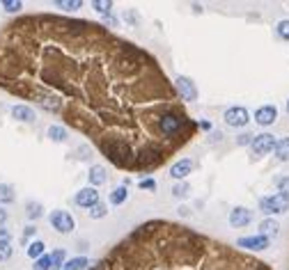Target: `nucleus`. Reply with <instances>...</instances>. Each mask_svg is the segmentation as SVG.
I'll use <instances>...</instances> for the list:
<instances>
[{"instance_id": "obj_3", "label": "nucleus", "mask_w": 289, "mask_h": 270, "mask_svg": "<svg viewBox=\"0 0 289 270\" xmlns=\"http://www.w3.org/2000/svg\"><path fill=\"white\" fill-rule=\"evenodd\" d=\"M259 211L266 213V216H280V213H287L289 211V200L282 197L280 192L262 197V200H259Z\"/></svg>"}, {"instance_id": "obj_23", "label": "nucleus", "mask_w": 289, "mask_h": 270, "mask_svg": "<svg viewBox=\"0 0 289 270\" xmlns=\"http://www.w3.org/2000/svg\"><path fill=\"white\" fill-rule=\"evenodd\" d=\"M33 268L35 270H53V256H51V254H44L42 259L35 261Z\"/></svg>"}, {"instance_id": "obj_12", "label": "nucleus", "mask_w": 289, "mask_h": 270, "mask_svg": "<svg viewBox=\"0 0 289 270\" xmlns=\"http://www.w3.org/2000/svg\"><path fill=\"white\" fill-rule=\"evenodd\" d=\"M278 119V108L275 106H262L255 110V122L259 126H271Z\"/></svg>"}, {"instance_id": "obj_11", "label": "nucleus", "mask_w": 289, "mask_h": 270, "mask_svg": "<svg viewBox=\"0 0 289 270\" xmlns=\"http://www.w3.org/2000/svg\"><path fill=\"white\" fill-rule=\"evenodd\" d=\"M193 168H195V162H193L191 158H181V160L170 165V176L177 178V181H179V178H186L193 172Z\"/></svg>"}, {"instance_id": "obj_32", "label": "nucleus", "mask_w": 289, "mask_h": 270, "mask_svg": "<svg viewBox=\"0 0 289 270\" xmlns=\"http://www.w3.org/2000/svg\"><path fill=\"white\" fill-rule=\"evenodd\" d=\"M0 5L5 7V12H19L23 7V2H19V0H3Z\"/></svg>"}, {"instance_id": "obj_38", "label": "nucleus", "mask_w": 289, "mask_h": 270, "mask_svg": "<svg viewBox=\"0 0 289 270\" xmlns=\"http://www.w3.org/2000/svg\"><path fill=\"white\" fill-rule=\"evenodd\" d=\"M287 112H289V98H287Z\"/></svg>"}, {"instance_id": "obj_36", "label": "nucleus", "mask_w": 289, "mask_h": 270, "mask_svg": "<svg viewBox=\"0 0 289 270\" xmlns=\"http://www.w3.org/2000/svg\"><path fill=\"white\" fill-rule=\"evenodd\" d=\"M3 240H12V234L7 232V229L0 227V243H3Z\"/></svg>"}, {"instance_id": "obj_8", "label": "nucleus", "mask_w": 289, "mask_h": 270, "mask_svg": "<svg viewBox=\"0 0 289 270\" xmlns=\"http://www.w3.org/2000/svg\"><path fill=\"white\" fill-rule=\"evenodd\" d=\"M74 202H76V206H81V208H92V206L99 204V192L97 188H92V186H88V188H83L76 192V197H74Z\"/></svg>"}, {"instance_id": "obj_4", "label": "nucleus", "mask_w": 289, "mask_h": 270, "mask_svg": "<svg viewBox=\"0 0 289 270\" xmlns=\"http://www.w3.org/2000/svg\"><path fill=\"white\" fill-rule=\"evenodd\" d=\"M49 222L58 234H71L74 229H76V220H74V216H71L69 211H62V208H55V211L49 216Z\"/></svg>"}, {"instance_id": "obj_6", "label": "nucleus", "mask_w": 289, "mask_h": 270, "mask_svg": "<svg viewBox=\"0 0 289 270\" xmlns=\"http://www.w3.org/2000/svg\"><path fill=\"white\" fill-rule=\"evenodd\" d=\"M175 90H177V94H179V98L184 103H193L197 98V87L188 76H177L175 78Z\"/></svg>"}, {"instance_id": "obj_5", "label": "nucleus", "mask_w": 289, "mask_h": 270, "mask_svg": "<svg viewBox=\"0 0 289 270\" xmlns=\"http://www.w3.org/2000/svg\"><path fill=\"white\" fill-rule=\"evenodd\" d=\"M275 135H271V133H259V135H255L252 138V144H250V149H252V156H266V154H271L273 149H275Z\"/></svg>"}, {"instance_id": "obj_27", "label": "nucleus", "mask_w": 289, "mask_h": 270, "mask_svg": "<svg viewBox=\"0 0 289 270\" xmlns=\"http://www.w3.org/2000/svg\"><path fill=\"white\" fill-rule=\"evenodd\" d=\"M51 256H53V270H60L62 266H65V259H67V252H65V250H55Z\"/></svg>"}, {"instance_id": "obj_29", "label": "nucleus", "mask_w": 289, "mask_h": 270, "mask_svg": "<svg viewBox=\"0 0 289 270\" xmlns=\"http://www.w3.org/2000/svg\"><path fill=\"white\" fill-rule=\"evenodd\" d=\"M14 254V248H12V240H3L0 243V261H7Z\"/></svg>"}, {"instance_id": "obj_15", "label": "nucleus", "mask_w": 289, "mask_h": 270, "mask_svg": "<svg viewBox=\"0 0 289 270\" xmlns=\"http://www.w3.org/2000/svg\"><path fill=\"white\" fill-rule=\"evenodd\" d=\"M46 133H49V140L58 142V144H60V142H67V138H69V133H67V128L62 124H51Z\"/></svg>"}, {"instance_id": "obj_33", "label": "nucleus", "mask_w": 289, "mask_h": 270, "mask_svg": "<svg viewBox=\"0 0 289 270\" xmlns=\"http://www.w3.org/2000/svg\"><path fill=\"white\" fill-rule=\"evenodd\" d=\"M138 186L142 190H156V181L154 178H142V181H138Z\"/></svg>"}, {"instance_id": "obj_17", "label": "nucleus", "mask_w": 289, "mask_h": 270, "mask_svg": "<svg viewBox=\"0 0 289 270\" xmlns=\"http://www.w3.org/2000/svg\"><path fill=\"white\" fill-rule=\"evenodd\" d=\"M259 232H262V236H266V238H271V236H278V232H280V224L273 218H266V220H262L259 222Z\"/></svg>"}, {"instance_id": "obj_2", "label": "nucleus", "mask_w": 289, "mask_h": 270, "mask_svg": "<svg viewBox=\"0 0 289 270\" xmlns=\"http://www.w3.org/2000/svg\"><path fill=\"white\" fill-rule=\"evenodd\" d=\"M88 270H268L262 261L170 220H149Z\"/></svg>"}, {"instance_id": "obj_30", "label": "nucleus", "mask_w": 289, "mask_h": 270, "mask_svg": "<svg viewBox=\"0 0 289 270\" xmlns=\"http://www.w3.org/2000/svg\"><path fill=\"white\" fill-rule=\"evenodd\" d=\"M55 5L65 7V10H81L83 2H81V0H71V2H69V0H55Z\"/></svg>"}, {"instance_id": "obj_31", "label": "nucleus", "mask_w": 289, "mask_h": 270, "mask_svg": "<svg viewBox=\"0 0 289 270\" xmlns=\"http://www.w3.org/2000/svg\"><path fill=\"white\" fill-rule=\"evenodd\" d=\"M92 7L97 12H101V14H106V12H110L113 2H108V0H92Z\"/></svg>"}, {"instance_id": "obj_28", "label": "nucleus", "mask_w": 289, "mask_h": 270, "mask_svg": "<svg viewBox=\"0 0 289 270\" xmlns=\"http://www.w3.org/2000/svg\"><path fill=\"white\" fill-rule=\"evenodd\" d=\"M275 188H278V192L282 194V197H287V200H289V176L275 178Z\"/></svg>"}, {"instance_id": "obj_19", "label": "nucleus", "mask_w": 289, "mask_h": 270, "mask_svg": "<svg viewBox=\"0 0 289 270\" xmlns=\"http://www.w3.org/2000/svg\"><path fill=\"white\" fill-rule=\"evenodd\" d=\"M90 261L85 259V256H74V259L65 261V266H62L60 270H88Z\"/></svg>"}, {"instance_id": "obj_10", "label": "nucleus", "mask_w": 289, "mask_h": 270, "mask_svg": "<svg viewBox=\"0 0 289 270\" xmlns=\"http://www.w3.org/2000/svg\"><path fill=\"white\" fill-rule=\"evenodd\" d=\"M236 248H245V250H252V252H259V250H266L268 248V238L266 236H243L236 240Z\"/></svg>"}, {"instance_id": "obj_1", "label": "nucleus", "mask_w": 289, "mask_h": 270, "mask_svg": "<svg viewBox=\"0 0 289 270\" xmlns=\"http://www.w3.org/2000/svg\"><path fill=\"white\" fill-rule=\"evenodd\" d=\"M0 90L60 117L124 172H152L200 128L152 53L83 18L28 14L7 23Z\"/></svg>"}, {"instance_id": "obj_16", "label": "nucleus", "mask_w": 289, "mask_h": 270, "mask_svg": "<svg viewBox=\"0 0 289 270\" xmlns=\"http://www.w3.org/2000/svg\"><path fill=\"white\" fill-rule=\"evenodd\" d=\"M126 200H129V186H117V188H115L113 192L108 194V202H110L113 206L124 204Z\"/></svg>"}, {"instance_id": "obj_34", "label": "nucleus", "mask_w": 289, "mask_h": 270, "mask_svg": "<svg viewBox=\"0 0 289 270\" xmlns=\"http://www.w3.org/2000/svg\"><path fill=\"white\" fill-rule=\"evenodd\" d=\"M252 138H255V135H239V140H236V144H252Z\"/></svg>"}, {"instance_id": "obj_13", "label": "nucleus", "mask_w": 289, "mask_h": 270, "mask_svg": "<svg viewBox=\"0 0 289 270\" xmlns=\"http://www.w3.org/2000/svg\"><path fill=\"white\" fill-rule=\"evenodd\" d=\"M12 117L17 119V122L33 124L35 119H37V114H35V110L30 108V106H23V103H19V106H14V108H12Z\"/></svg>"}, {"instance_id": "obj_21", "label": "nucleus", "mask_w": 289, "mask_h": 270, "mask_svg": "<svg viewBox=\"0 0 289 270\" xmlns=\"http://www.w3.org/2000/svg\"><path fill=\"white\" fill-rule=\"evenodd\" d=\"M26 216L30 220H39V218L44 216V206L39 204V202H28L26 204Z\"/></svg>"}, {"instance_id": "obj_14", "label": "nucleus", "mask_w": 289, "mask_h": 270, "mask_svg": "<svg viewBox=\"0 0 289 270\" xmlns=\"http://www.w3.org/2000/svg\"><path fill=\"white\" fill-rule=\"evenodd\" d=\"M88 181L92 188H97V186H104L106 181H108V174H106V168L104 165H92L88 172Z\"/></svg>"}, {"instance_id": "obj_20", "label": "nucleus", "mask_w": 289, "mask_h": 270, "mask_svg": "<svg viewBox=\"0 0 289 270\" xmlns=\"http://www.w3.org/2000/svg\"><path fill=\"white\" fill-rule=\"evenodd\" d=\"M14 200H17L14 186H10V184H0V204H12Z\"/></svg>"}, {"instance_id": "obj_24", "label": "nucleus", "mask_w": 289, "mask_h": 270, "mask_svg": "<svg viewBox=\"0 0 289 270\" xmlns=\"http://www.w3.org/2000/svg\"><path fill=\"white\" fill-rule=\"evenodd\" d=\"M106 216H108V206L101 204V202L90 208V218H92V220H101V218H106Z\"/></svg>"}, {"instance_id": "obj_9", "label": "nucleus", "mask_w": 289, "mask_h": 270, "mask_svg": "<svg viewBox=\"0 0 289 270\" xmlns=\"http://www.w3.org/2000/svg\"><path fill=\"white\" fill-rule=\"evenodd\" d=\"M229 224H232V227H245V224H250L252 222V211L250 208H245V206H236V208H232V211H229Z\"/></svg>"}, {"instance_id": "obj_7", "label": "nucleus", "mask_w": 289, "mask_h": 270, "mask_svg": "<svg viewBox=\"0 0 289 270\" xmlns=\"http://www.w3.org/2000/svg\"><path fill=\"white\" fill-rule=\"evenodd\" d=\"M225 124L232 126V128H243L248 122H250V114H248V110L243 108V106H234V108H227L223 114Z\"/></svg>"}, {"instance_id": "obj_22", "label": "nucleus", "mask_w": 289, "mask_h": 270, "mask_svg": "<svg viewBox=\"0 0 289 270\" xmlns=\"http://www.w3.org/2000/svg\"><path fill=\"white\" fill-rule=\"evenodd\" d=\"M44 248L46 245L42 243V240H33V243L28 245V256H30V259H42V256H44Z\"/></svg>"}, {"instance_id": "obj_37", "label": "nucleus", "mask_w": 289, "mask_h": 270, "mask_svg": "<svg viewBox=\"0 0 289 270\" xmlns=\"http://www.w3.org/2000/svg\"><path fill=\"white\" fill-rule=\"evenodd\" d=\"M5 222H7V211L0 206V224H5Z\"/></svg>"}, {"instance_id": "obj_25", "label": "nucleus", "mask_w": 289, "mask_h": 270, "mask_svg": "<svg viewBox=\"0 0 289 270\" xmlns=\"http://www.w3.org/2000/svg\"><path fill=\"white\" fill-rule=\"evenodd\" d=\"M172 194H175L177 200H186V197L191 194V186L186 184V181H184V184H177L175 188H172Z\"/></svg>"}, {"instance_id": "obj_35", "label": "nucleus", "mask_w": 289, "mask_h": 270, "mask_svg": "<svg viewBox=\"0 0 289 270\" xmlns=\"http://www.w3.org/2000/svg\"><path fill=\"white\" fill-rule=\"evenodd\" d=\"M35 232H37L35 227H26V232H23V243H28V238H33Z\"/></svg>"}, {"instance_id": "obj_26", "label": "nucleus", "mask_w": 289, "mask_h": 270, "mask_svg": "<svg viewBox=\"0 0 289 270\" xmlns=\"http://www.w3.org/2000/svg\"><path fill=\"white\" fill-rule=\"evenodd\" d=\"M275 32H278L280 39L289 42V18H282V21H278V26H275Z\"/></svg>"}, {"instance_id": "obj_18", "label": "nucleus", "mask_w": 289, "mask_h": 270, "mask_svg": "<svg viewBox=\"0 0 289 270\" xmlns=\"http://www.w3.org/2000/svg\"><path fill=\"white\" fill-rule=\"evenodd\" d=\"M275 158L282 162H289V138H282V140L275 142V149H273Z\"/></svg>"}]
</instances>
